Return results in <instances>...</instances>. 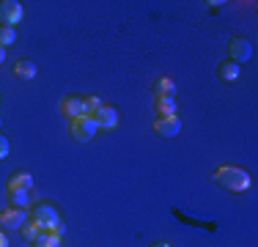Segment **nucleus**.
I'll return each instance as SVG.
<instances>
[{"instance_id":"nucleus-18","label":"nucleus","mask_w":258,"mask_h":247,"mask_svg":"<svg viewBox=\"0 0 258 247\" xmlns=\"http://www.w3.org/2000/svg\"><path fill=\"white\" fill-rule=\"evenodd\" d=\"M99 107H102L99 96H94V94H91V96H85V99H83V115H88V118H91V115H94Z\"/></svg>"},{"instance_id":"nucleus-7","label":"nucleus","mask_w":258,"mask_h":247,"mask_svg":"<svg viewBox=\"0 0 258 247\" xmlns=\"http://www.w3.org/2000/svg\"><path fill=\"white\" fill-rule=\"evenodd\" d=\"M154 132L159 138H176L181 132V118L179 115H159L154 121Z\"/></svg>"},{"instance_id":"nucleus-5","label":"nucleus","mask_w":258,"mask_h":247,"mask_svg":"<svg viewBox=\"0 0 258 247\" xmlns=\"http://www.w3.org/2000/svg\"><path fill=\"white\" fill-rule=\"evenodd\" d=\"M228 52H231V60H233V64L242 66V64H247V60L255 55V49H253V41H250V39L236 36V39L228 44Z\"/></svg>"},{"instance_id":"nucleus-25","label":"nucleus","mask_w":258,"mask_h":247,"mask_svg":"<svg viewBox=\"0 0 258 247\" xmlns=\"http://www.w3.org/2000/svg\"><path fill=\"white\" fill-rule=\"evenodd\" d=\"M0 127H3V115H0Z\"/></svg>"},{"instance_id":"nucleus-16","label":"nucleus","mask_w":258,"mask_h":247,"mask_svg":"<svg viewBox=\"0 0 258 247\" xmlns=\"http://www.w3.org/2000/svg\"><path fill=\"white\" fill-rule=\"evenodd\" d=\"M20 233H22V239H28V242H30V244H33V242H36V239H39V236H41V233H44V231H41V228H39V225H36V222H33V220H28V222H25V225H22V228H20Z\"/></svg>"},{"instance_id":"nucleus-19","label":"nucleus","mask_w":258,"mask_h":247,"mask_svg":"<svg viewBox=\"0 0 258 247\" xmlns=\"http://www.w3.org/2000/svg\"><path fill=\"white\" fill-rule=\"evenodd\" d=\"M17 41V30L14 28H3V25H0V47H11Z\"/></svg>"},{"instance_id":"nucleus-9","label":"nucleus","mask_w":258,"mask_h":247,"mask_svg":"<svg viewBox=\"0 0 258 247\" xmlns=\"http://www.w3.org/2000/svg\"><path fill=\"white\" fill-rule=\"evenodd\" d=\"M60 113H63L69 121L80 118V115H83V99L80 96H63L60 99Z\"/></svg>"},{"instance_id":"nucleus-1","label":"nucleus","mask_w":258,"mask_h":247,"mask_svg":"<svg viewBox=\"0 0 258 247\" xmlns=\"http://www.w3.org/2000/svg\"><path fill=\"white\" fill-rule=\"evenodd\" d=\"M212 181L217 184V187L228 190V193H247V190L253 187L250 173L242 170V168H233V165H223V168H217L212 173Z\"/></svg>"},{"instance_id":"nucleus-6","label":"nucleus","mask_w":258,"mask_h":247,"mask_svg":"<svg viewBox=\"0 0 258 247\" xmlns=\"http://www.w3.org/2000/svg\"><path fill=\"white\" fill-rule=\"evenodd\" d=\"M30 217H28V212L25 209H14V206H9L6 212H0V225L6 228V231H20L22 225H25Z\"/></svg>"},{"instance_id":"nucleus-11","label":"nucleus","mask_w":258,"mask_h":247,"mask_svg":"<svg viewBox=\"0 0 258 247\" xmlns=\"http://www.w3.org/2000/svg\"><path fill=\"white\" fill-rule=\"evenodd\" d=\"M154 110L157 115H179L176 96H154Z\"/></svg>"},{"instance_id":"nucleus-10","label":"nucleus","mask_w":258,"mask_h":247,"mask_svg":"<svg viewBox=\"0 0 258 247\" xmlns=\"http://www.w3.org/2000/svg\"><path fill=\"white\" fill-rule=\"evenodd\" d=\"M36 74H39V66H36V60H17L14 64V77L22 80V83H28V80H33Z\"/></svg>"},{"instance_id":"nucleus-12","label":"nucleus","mask_w":258,"mask_h":247,"mask_svg":"<svg viewBox=\"0 0 258 247\" xmlns=\"http://www.w3.org/2000/svg\"><path fill=\"white\" fill-rule=\"evenodd\" d=\"M217 77L225 80V83H233V80L242 77V66L233 64V60H223V64L217 66Z\"/></svg>"},{"instance_id":"nucleus-2","label":"nucleus","mask_w":258,"mask_h":247,"mask_svg":"<svg viewBox=\"0 0 258 247\" xmlns=\"http://www.w3.org/2000/svg\"><path fill=\"white\" fill-rule=\"evenodd\" d=\"M30 220H33L41 231H52L60 222V214L52 203H33V206H30Z\"/></svg>"},{"instance_id":"nucleus-24","label":"nucleus","mask_w":258,"mask_h":247,"mask_svg":"<svg viewBox=\"0 0 258 247\" xmlns=\"http://www.w3.org/2000/svg\"><path fill=\"white\" fill-rule=\"evenodd\" d=\"M151 247H170V244H168V242H154Z\"/></svg>"},{"instance_id":"nucleus-15","label":"nucleus","mask_w":258,"mask_h":247,"mask_svg":"<svg viewBox=\"0 0 258 247\" xmlns=\"http://www.w3.org/2000/svg\"><path fill=\"white\" fill-rule=\"evenodd\" d=\"M9 203L14 209H28L30 206V190H9Z\"/></svg>"},{"instance_id":"nucleus-20","label":"nucleus","mask_w":258,"mask_h":247,"mask_svg":"<svg viewBox=\"0 0 258 247\" xmlns=\"http://www.w3.org/2000/svg\"><path fill=\"white\" fill-rule=\"evenodd\" d=\"M9 151H11V143H9V138H6L3 132H0V162H3L6 157H9Z\"/></svg>"},{"instance_id":"nucleus-21","label":"nucleus","mask_w":258,"mask_h":247,"mask_svg":"<svg viewBox=\"0 0 258 247\" xmlns=\"http://www.w3.org/2000/svg\"><path fill=\"white\" fill-rule=\"evenodd\" d=\"M52 233H55V236H63V233H66V225H63V222H58V225L52 228Z\"/></svg>"},{"instance_id":"nucleus-4","label":"nucleus","mask_w":258,"mask_h":247,"mask_svg":"<svg viewBox=\"0 0 258 247\" xmlns=\"http://www.w3.org/2000/svg\"><path fill=\"white\" fill-rule=\"evenodd\" d=\"M22 17H25V9H22L20 0H0V25H3V28L20 25Z\"/></svg>"},{"instance_id":"nucleus-13","label":"nucleus","mask_w":258,"mask_h":247,"mask_svg":"<svg viewBox=\"0 0 258 247\" xmlns=\"http://www.w3.org/2000/svg\"><path fill=\"white\" fill-rule=\"evenodd\" d=\"M33 187V176L28 170H17L9 176V190H30Z\"/></svg>"},{"instance_id":"nucleus-17","label":"nucleus","mask_w":258,"mask_h":247,"mask_svg":"<svg viewBox=\"0 0 258 247\" xmlns=\"http://www.w3.org/2000/svg\"><path fill=\"white\" fill-rule=\"evenodd\" d=\"M33 247H60V236H55L52 231H44L39 239L33 242Z\"/></svg>"},{"instance_id":"nucleus-22","label":"nucleus","mask_w":258,"mask_h":247,"mask_svg":"<svg viewBox=\"0 0 258 247\" xmlns=\"http://www.w3.org/2000/svg\"><path fill=\"white\" fill-rule=\"evenodd\" d=\"M0 247H9V236H6L3 231H0Z\"/></svg>"},{"instance_id":"nucleus-8","label":"nucleus","mask_w":258,"mask_h":247,"mask_svg":"<svg viewBox=\"0 0 258 247\" xmlns=\"http://www.w3.org/2000/svg\"><path fill=\"white\" fill-rule=\"evenodd\" d=\"M91 118H94V124L99 129H115L118 127V107H113V104H102Z\"/></svg>"},{"instance_id":"nucleus-3","label":"nucleus","mask_w":258,"mask_h":247,"mask_svg":"<svg viewBox=\"0 0 258 247\" xmlns=\"http://www.w3.org/2000/svg\"><path fill=\"white\" fill-rule=\"evenodd\" d=\"M72 138L77 140V143H91V140L96 138V132H99V127L94 124V118H88V115H80V118L72 121Z\"/></svg>"},{"instance_id":"nucleus-14","label":"nucleus","mask_w":258,"mask_h":247,"mask_svg":"<svg viewBox=\"0 0 258 247\" xmlns=\"http://www.w3.org/2000/svg\"><path fill=\"white\" fill-rule=\"evenodd\" d=\"M151 91H154V96H176V83L170 77H159L154 80Z\"/></svg>"},{"instance_id":"nucleus-23","label":"nucleus","mask_w":258,"mask_h":247,"mask_svg":"<svg viewBox=\"0 0 258 247\" xmlns=\"http://www.w3.org/2000/svg\"><path fill=\"white\" fill-rule=\"evenodd\" d=\"M3 60H6V49L0 47V66H3Z\"/></svg>"}]
</instances>
